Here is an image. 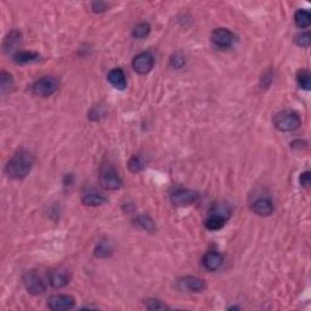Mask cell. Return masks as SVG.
<instances>
[{
  "instance_id": "6da1fadb",
  "label": "cell",
  "mask_w": 311,
  "mask_h": 311,
  "mask_svg": "<svg viewBox=\"0 0 311 311\" xmlns=\"http://www.w3.org/2000/svg\"><path fill=\"white\" fill-rule=\"evenodd\" d=\"M34 164V157L28 151L22 150L12 156L6 166V173L12 179H23L32 170Z\"/></svg>"
},
{
  "instance_id": "7a4b0ae2",
  "label": "cell",
  "mask_w": 311,
  "mask_h": 311,
  "mask_svg": "<svg viewBox=\"0 0 311 311\" xmlns=\"http://www.w3.org/2000/svg\"><path fill=\"white\" fill-rule=\"evenodd\" d=\"M231 217V209L224 203H217L208 212V218L205 219L204 225L208 230L217 231L225 226L226 221Z\"/></svg>"
},
{
  "instance_id": "3957f363",
  "label": "cell",
  "mask_w": 311,
  "mask_h": 311,
  "mask_svg": "<svg viewBox=\"0 0 311 311\" xmlns=\"http://www.w3.org/2000/svg\"><path fill=\"white\" fill-rule=\"evenodd\" d=\"M274 125L277 130L282 133L294 132L298 130L301 125L300 117L294 111H281L274 117Z\"/></svg>"
},
{
  "instance_id": "277c9868",
  "label": "cell",
  "mask_w": 311,
  "mask_h": 311,
  "mask_svg": "<svg viewBox=\"0 0 311 311\" xmlns=\"http://www.w3.org/2000/svg\"><path fill=\"white\" fill-rule=\"evenodd\" d=\"M60 88V81L55 77H43L32 85V93L37 96L47 97L55 94Z\"/></svg>"
},
{
  "instance_id": "5b68a950",
  "label": "cell",
  "mask_w": 311,
  "mask_h": 311,
  "mask_svg": "<svg viewBox=\"0 0 311 311\" xmlns=\"http://www.w3.org/2000/svg\"><path fill=\"white\" fill-rule=\"evenodd\" d=\"M100 184L105 190L114 191L122 187V179L118 175L116 169L111 166H105L100 174Z\"/></svg>"
},
{
  "instance_id": "8992f818",
  "label": "cell",
  "mask_w": 311,
  "mask_h": 311,
  "mask_svg": "<svg viewBox=\"0 0 311 311\" xmlns=\"http://www.w3.org/2000/svg\"><path fill=\"white\" fill-rule=\"evenodd\" d=\"M23 284L26 290L33 296H42L46 292L45 282L37 272L30 271L23 276Z\"/></svg>"
},
{
  "instance_id": "52a82bcc",
  "label": "cell",
  "mask_w": 311,
  "mask_h": 311,
  "mask_svg": "<svg viewBox=\"0 0 311 311\" xmlns=\"http://www.w3.org/2000/svg\"><path fill=\"white\" fill-rule=\"evenodd\" d=\"M199 195L193 190L189 189H179L174 191L170 196V201L174 205L177 207H186L197 202Z\"/></svg>"
},
{
  "instance_id": "ba28073f",
  "label": "cell",
  "mask_w": 311,
  "mask_h": 311,
  "mask_svg": "<svg viewBox=\"0 0 311 311\" xmlns=\"http://www.w3.org/2000/svg\"><path fill=\"white\" fill-rule=\"evenodd\" d=\"M236 37L227 28H217L212 33V42L219 49H228L235 44Z\"/></svg>"
},
{
  "instance_id": "9c48e42d",
  "label": "cell",
  "mask_w": 311,
  "mask_h": 311,
  "mask_svg": "<svg viewBox=\"0 0 311 311\" xmlns=\"http://www.w3.org/2000/svg\"><path fill=\"white\" fill-rule=\"evenodd\" d=\"M154 66V59L151 53H141L133 60V68L139 74H147Z\"/></svg>"
},
{
  "instance_id": "30bf717a",
  "label": "cell",
  "mask_w": 311,
  "mask_h": 311,
  "mask_svg": "<svg viewBox=\"0 0 311 311\" xmlns=\"http://www.w3.org/2000/svg\"><path fill=\"white\" fill-rule=\"evenodd\" d=\"M74 298L67 296V294H56V296L50 297L49 301H47V306L53 311L69 310L74 306Z\"/></svg>"
},
{
  "instance_id": "8fae6325",
  "label": "cell",
  "mask_w": 311,
  "mask_h": 311,
  "mask_svg": "<svg viewBox=\"0 0 311 311\" xmlns=\"http://www.w3.org/2000/svg\"><path fill=\"white\" fill-rule=\"evenodd\" d=\"M177 288L180 291H187V292H201L205 288L204 281L198 277H193V276H186V277L180 278L176 282Z\"/></svg>"
},
{
  "instance_id": "7c38bea8",
  "label": "cell",
  "mask_w": 311,
  "mask_h": 311,
  "mask_svg": "<svg viewBox=\"0 0 311 311\" xmlns=\"http://www.w3.org/2000/svg\"><path fill=\"white\" fill-rule=\"evenodd\" d=\"M22 34L18 31H11L8 36L5 37L4 43H3V49L6 54H17L18 46L21 45Z\"/></svg>"
},
{
  "instance_id": "4fadbf2b",
  "label": "cell",
  "mask_w": 311,
  "mask_h": 311,
  "mask_svg": "<svg viewBox=\"0 0 311 311\" xmlns=\"http://www.w3.org/2000/svg\"><path fill=\"white\" fill-rule=\"evenodd\" d=\"M274 209V203H272L271 199L265 197L258 198L252 204V211L259 217H269L270 214H272Z\"/></svg>"
},
{
  "instance_id": "5bb4252c",
  "label": "cell",
  "mask_w": 311,
  "mask_h": 311,
  "mask_svg": "<svg viewBox=\"0 0 311 311\" xmlns=\"http://www.w3.org/2000/svg\"><path fill=\"white\" fill-rule=\"evenodd\" d=\"M106 201L107 198L105 197L102 193L95 189L88 190V191H85L83 196H82V202H83V204L89 205V207H97V205L103 204Z\"/></svg>"
},
{
  "instance_id": "9a60e30c",
  "label": "cell",
  "mask_w": 311,
  "mask_h": 311,
  "mask_svg": "<svg viewBox=\"0 0 311 311\" xmlns=\"http://www.w3.org/2000/svg\"><path fill=\"white\" fill-rule=\"evenodd\" d=\"M69 280H71V277H69L68 271H66V270H54L49 275L50 284L56 290L66 287L69 283Z\"/></svg>"
},
{
  "instance_id": "2e32d148",
  "label": "cell",
  "mask_w": 311,
  "mask_h": 311,
  "mask_svg": "<svg viewBox=\"0 0 311 311\" xmlns=\"http://www.w3.org/2000/svg\"><path fill=\"white\" fill-rule=\"evenodd\" d=\"M107 79H109L110 84L118 90H123L126 88V78L122 68H113L112 71H110Z\"/></svg>"
},
{
  "instance_id": "e0dca14e",
  "label": "cell",
  "mask_w": 311,
  "mask_h": 311,
  "mask_svg": "<svg viewBox=\"0 0 311 311\" xmlns=\"http://www.w3.org/2000/svg\"><path fill=\"white\" fill-rule=\"evenodd\" d=\"M223 255L218 252H208L203 256V265L208 271H217L223 264Z\"/></svg>"
},
{
  "instance_id": "ac0fdd59",
  "label": "cell",
  "mask_w": 311,
  "mask_h": 311,
  "mask_svg": "<svg viewBox=\"0 0 311 311\" xmlns=\"http://www.w3.org/2000/svg\"><path fill=\"white\" fill-rule=\"evenodd\" d=\"M38 59H39V54L33 53V51H18L17 54H15L14 55L15 62L20 63V65L37 61Z\"/></svg>"
},
{
  "instance_id": "d6986e66",
  "label": "cell",
  "mask_w": 311,
  "mask_h": 311,
  "mask_svg": "<svg viewBox=\"0 0 311 311\" xmlns=\"http://www.w3.org/2000/svg\"><path fill=\"white\" fill-rule=\"evenodd\" d=\"M294 22L299 28H307L311 24V15L307 10H298L294 15Z\"/></svg>"
},
{
  "instance_id": "ffe728a7",
  "label": "cell",
  "mask_w": 311,
  "mask_h": 311,
  "mask_svg": "<svg viewBox=\"0 0 311 311\" xmlns=\"http://www.w3.org/2000/svg\"><path fill=\"white\" fill-rule=\"evenodd\" d=\"M151 32V26L146 22H142V23L136 24L133 30V37L136 38V39H144L150 34Z\"/></svg>"
},
{
  "instance_id": "44dd1931",
  "label": "cell",
  "mask_w": 311,
  "mask_h": 311,
  "mask_svg": "<svg viewBox=\"0 0 311 311\" xmlns=\"http://www.w3.org/2000/svg\"><path fill=\"white\" fill-rule=\"evenodd\" d=\"M297 82H298V85L301 89H305V90H310L311 88V75L309 71H300L299 73H298L297 75Z\"/></svg>"
},
{
  "instance_id": "7402d4cb",
  "label": "cell",
  "mask_w": 311,
  "mask_h": 311,
  "mask_svg": "<svg viewBox=\"0 0 311 311\" xmlns=\"http://www.w3.org/2000/svg\"><path fill=\"white\" fill-rule=\"evenodd\" d=\"M14 85V81H12V77L9 73H6L3 71L2 74H0V88H2V94L4 95L6 91L10 90Z\"/></svg>"
},
{
  "instance_id": "603a6c76",
  "label": "cell",
  "mask_w": 311,
  "mask_h": 311,
  "mask_svg": "<svg viewBox=\"0 0 311 311\" xmlns=\"http://www.w3.org/2000/svg\"><path fill=\"white\" fill-rule=\"evenodd\" d=\"M146 307H147L148 310H167L169 309V306L167 305V304H164L163 301L160 299H147L146 300Z\"/></svg>"
},
{
  "instance_id": "cb8c5ba5",
  "label": "cell",
  "mask_w": 311,
  "mask_h": 311,
  "mask_svg": "<svg viewBox=\"0 0 311 311\" xmlns=\"http://www.w3.org/2000/svg\"><path fill=\"white\" fill-rule=\"evenodd\" d=\"M144 162H142L141 157H139V156H134L129 161V169L132 173H139V171L144 169Z\"/></svg>"
},
{
  "instance_id": "d4e9b609",
  "label": "cell",
  "mask_w": 311,
  "mask_h": 311,
  "mask_svg": "<svg viewBox=\"0 0 311 311\" xmlns=\"http://www.w3.org/2000/svg\"><path fill=\"white\" fill-rule=\"evenodd\" d=\"M138 224L140 225L142 228H145L146 231H148V232L154 231V223L152 221L151 218L146 217V215H141V217L138 218Z\"/></svg>"
},
{
  "instance_id": "484cf974",
  "label": "cell",
  "mask_w": 311,
  "mask_h": 311,
  "mask_svg": "<svg viewBox=\"0 0 311 311\" xmlns=\"http://www.w3.org/2000/svg\"><path fill=\"white\" fill-rule=\"evenodd\" d=\"M294 40H296L297 45H299L301 47H309L310 43H311L310 33H309V32H304V33L298 34Z\"/></svg>"
},
{
  "instance_id": "4316f807",
  "label": "cell",
  "mask_w": 311,
  "mask_h": 311,
  "mask_svg": "<svg viewBox=\"0 0 311 311\" xmlns=\"http://www.w3.org/2000/svg\"><path fill=\"white\" fill-rule=\"evenodd\" d=\"M111 252H112V249L110 248V246L107 243H100L99 246L96 247V249H95V255L100 256V258H105V256L110 255Z\"/></svg>"
},
{
  "instance_id": "83f0119b",
  "label": "cell",
  "mask_w": 311,
  "mask_h": 311,
  "mask_svg": "<svg viewBox=\"0 0 311 311\" xmlns=\"http://www.w3.org/2000/svg\"><path fill=\"white\" fill-rule=\"evenodd\" d=\"M185 57H184L182 54H175L173 57H171L170 60V63L171 66H173L174 68L176 69H180L184 67V65H185Z\"/></svg>"
},
{
  "instance_id": "f1b7e54d",
  "label": "cell",
  "mask_w": 311,
  "mask_h": 311,
  "mask_svg": "<svg viewBox=\"0 0 311 311\" xmlns=\"http://www.w3.org/2000/svg\"><path fill=\"white\" fill-rule=\"evenodd\" d=\"M300 185L304 186V187H309L310 185V173L309 171H305V173H303L300 175Z\"/></svg>"
},
{
  "instance_id": "f546056e",
  "label": "cell",
  "mask_w": 311,
  "mask_h": 311,
  "mask_svg": "<svg viewBox=\"0 0 311 311\" xmlns=\"http://www.w3.org/2000/svg\"><path fill=\"white\" fill-rule=\"evenodd\" d=\"M107 5L105 4V3L97 2V3H93V10L94 12H103L106 11Z\"/></svg>"
}]
</instances>
